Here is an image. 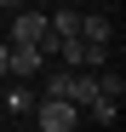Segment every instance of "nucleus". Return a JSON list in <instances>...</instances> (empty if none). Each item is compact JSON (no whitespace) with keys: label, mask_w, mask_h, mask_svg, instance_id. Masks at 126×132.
Masks as SVG:
<instances>
[{"label":"nucleus","mask_w":126,"mask_h":132,"mask_svg":"<svg viewBox=\"0 0 126 132\" xmlns=\"http://www.w3.org/2000/svg\"><path fill=\"white\" fill-rule=\"evenodd\" d=\"M23 6H46V0H23Z\"/></svg>","instance_id":"obj_11"},{"label":"nucleus","mask_w":126,"mask_h":132,"mask_svg":"<svg viewBox=\"0 0 126 132\" xmlns=\"http://www.w3.org/2000/svg\"><path fill=\"white\" fill-rule=\"evenodd\" d=\"M46 23H52V35H63V40H69V35H80V12H52Z\"/></svg>","instance_id":"obj_7"},{"label":"nucleus","mask_w":126,"mask_h":132,"mask_svg":"<svg viewBox=\"0 0 126 132\" xmlns=\"http://www.w3.org/2000/svg\"><path fill=\"white\" fill-rule=\"evenodd\" d=\"M17 6H23V0H0V12H17Z\"/></svg>","instance_id":"obj_10"},{"label":"nucleus","mask_w":126,"mask_h":132,"mask_svg":"<svg viewBox=\"0 0 126 132\" xmlns=\"http://www.w3.org/2000/svg\"><path fill=\"white\" fill-rule=\"evenodd\" d=\"M80 40H109V17L103 12H80Z\"/></svg>","instance_id":"obj_4"},{"label":"nucleus","mask_w":126,"mask_h":132,"mask_svg":"<svg viewBox=\"0 0 126 132\" xmlns=\"http://www.w3.org/2000/svg\"><path fill=\"white\" fill-rule=\"evenodd\" d=\"M0 80H6V40H0Z\"/></svg>","instance_id":"obj_9"},{"label":"nucleus","mask_w":126,"mask_h":132,"mask_svg":"<svg viewBox=\"0 0 126 132\" xmlns=\"http://www.w3.org/2000/svg\"><path fill=\"white\" fill-rule=\"evenodd\" d=\"M115 109H120L115 98H92V115H97V121H115Z\"/></svg>","instance_id":"obj_8"},{"label":"nucleus","mask_w":126,"mask_h":132,"mask_svg":"<svg viewBox=\"0 0 126 132\" xmlns=\"http://www.w3.org/2000/svg\"><path fill=\"white\" fill-rule=\"evenodd\" d=\"M34 121H40V132H75L80 126V103H69V98H40L34 103Z\"/></svg>","instance_id":"obj_1"},{"label":"nucleus","mask_w":126,"mask_h":132,"mask_svg":"<svg viewBox=\"0 0 126 132\" xmlns=\"http://www.w3.org/2000/svg\"><path fill=\"white\" fill-rule=\"evenodd\" d=\"M34 92H29V86H6V109H12V115H34Z\"/></svg>","instance_id":"obj_5"},{"label":"nucleus","mask_w":126,"mask_h":132,"mask_svg":"<svg viewBox=\"0 0 126 132\" xmlns=\"http://www.w3.org/2000/svg\"><path fill=\"white\" fill-rule=\"evenodd\" d=\"M97 98H126V80H120V69H97Z\"/></svg>","instance_id":"obj_6"},{"label":"nucleus","mask_w":126,"mask_h":132,"mask_svg":"<svg viewBox=\"0 0 126 132\" xmlns=\"http://www.w3.org/2000/svg\"><path fill=\"white\" fill-rule=\"evenodd\" d=\"M46 69V57H40V46H29V40H6V75H40Z\"/></svg>","instance_id":"obj_2"},{"label":"nucleus","mask_w":126,"mask_h":132,"mask_svg":"<svg viewBox=\"0 0 126 132\" xmlns=\"http://www.w3.org/2000/svg\"><path fill=\"white\" fill-rule=\"evenodd\" d=\"M46 29H52V23H46V12H29V6H17V12H12V40H29V46H34Z\"/></svg>","instance_id":"obj_3"}]
</instances>
